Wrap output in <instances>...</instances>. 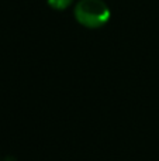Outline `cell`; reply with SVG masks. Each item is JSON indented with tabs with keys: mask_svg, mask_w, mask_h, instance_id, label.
Returning <instances> with one entry per match:
<instances>
[{
	"mask_svg": "<svg viewBox=\"0 0 159 161\" xmlns=\"http://www.w3.org/2000/svg\"><path fill=\"white\" fill-rule=\"evenodd\" d=\"M73 14L76 21L86 28L104 27L111 19L110 7L103 0H79Z\"/></svg>",
	"mask_w": 159,
	"mask_h": 161,
	"instance_id": "6da1fadb",
	"label": "cell"
},
{
	"mask_svg": "<svg viewBox=\"0 0 159 161\" xmlns=\"http://www.w3.org/2000/svg\"><path fill=\"white\" fill-rule=\"evenodd\" d=\"M47 3L51 8H54V10L64 11L72 4L73 0H47Z\"/></svg>",
	"mask_w": 159,
	"mask_h": 161,
	"instance_id": "7a4b0ae2",
	"label": "cell"
}]
</instances>
